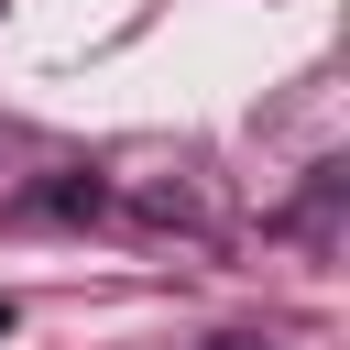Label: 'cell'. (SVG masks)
I'll return each instance as SVG.
<instances>
[{
  "label": "cell",
  "mask_w": 350,
  "mask_h": 350,
  "mask_svg": "<svg viewBox=\"0 0 350 350\" xmlns=\"http://www.w3.org/2000/svg\"><path fill=\"white\" fill-rule=\"evenodd\" d=\"M98 208H109V186H98L88 164H55V175L22 186V219H55V230H77V219H98Z\"/></svg>",
  "instance_id": "cell-1"
},
{
  "label": "cell",
  "mask_w": 350,
  "mask_h": 350,
  "mask_svg": "<svg viewBox=\"0 0 350 350\" xmlns=\"http://www.w3.org/2000/svg\"><path fill=\"white\" fill-rule=\"evenodd\" d=\"M0 339H11V295H0Z\"/></svg>",
  "instance_id": "cell-2"
},
{
  "label": "cell",
  "mask_w": 350,
  "mask_h": 350,
  "mask_svg": "<svg viewBox=\"0 0 350 350\" xmlns=\"http://www.w3.org/2000/svg\"><path fill=\"white\" fill-rule=\"evenodd\" d=\"M230 350H262V339H230Z\"/></svg>",
  "instance_id": "cell-3"
}]
</instances>
